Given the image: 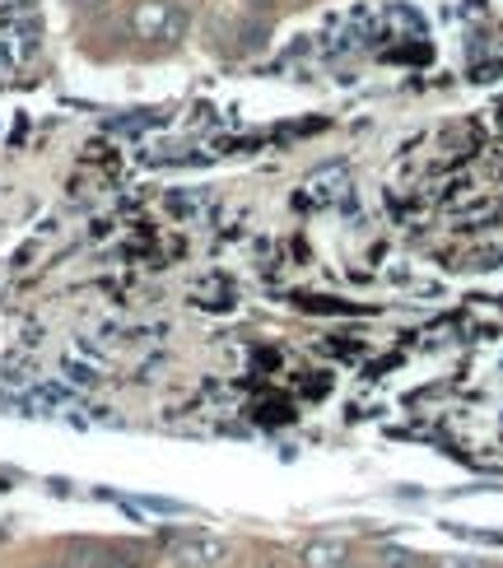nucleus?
Returning a JSON list of instances; mask_svg holds the SVG:
<instances>
[{
  "label": "nucleus",
  "mask_w": 503,
  "mask_h": 568,
  "mask_svg": "<svg viewBox=\"0 0 503 568\" xmlns=\"http://www.w3.org/2000/svg\"><path fill=\"white\" fill-rule=\"evenodd\" d=\"M168 545H173V555L191 568H205V564H219V559H224V541H215V536H196V531L168 536Z\"/></svg>",
  "instance_id": "1"
},
{
  "label": "nucleus",
  "mask_w": 503,
  "mask_h": 568,
  "mask_svg": "<svg viewBox=\"0 0 503 568\" xmlns=\"http://www.w3.org/2000/svg\"><path fill=\"white\" fill-rule=\"evenodd\" d=\"M350 564V545L345 541H313L303 550V568H340Z\"/></svg>",
  "instance_id": "2"
},
{
  "label": "nucleus",
  "mask_w": 503,
  "mask_h": 568,
  "mask_svg": "<svg viewBox=\"0 0 503 568\" xmlns=\"http://www.w3.org/2000/svg\"><path fill=\"white\" fill-rule=\"evenodd\" d=\"M136 24L145 28V33H150L154 24H164V0H150V5H145V10L136 14Z\"/></svg>",
  "instance_id": "3"
},
{
  "label": "nucleus",
  "mask_w": 503,
  "mask_h": 568,
  "mask_svg": "<svg viewBox=\"0 0 503 568\" xmlns=\"http://www.w3.org/2000/svg\"><path fill=\"white\" fill-rule=\"evenodd\" d=\"M387 568H434V564L420 555H387Z\"/></svg>",
  "instance_id": "4"
},
{
  "label": "nucleus",
  "mask_w": 503,
  "mask_h": 568,
  "mask_svg": "<svg viewBox=\"0 0 503 568\" xmlns=\"http://www.w3.org/2000/svg\"><path fill=\"white\" fill-rule=\"evenodd\" d=\"M98 568H140L136 555H108V559H98Z\"/></svg>",
  "instance_id": "5"
},
{
  "label": "nucleus",
  "mask_w": 503,
  "mask_h": 568,
  "mask_svg": "<svg viewBox=\"0 0 503 568\" xmlns=\"http://www.w3.org/2000/svg\"><path fill=\"white\" fill-rule=\"evenodd\" d=\"M84 10H98V5H108V0H80Z\"/></svg>",
  "instance_id": "6"
},
{
  "label": "nucleus",
  "mask_w": 503,
  "mask_h": 568,
  "mask_svg": "<svg viewBox=\"0 0 503 568\" xmlns=\"http://www.w3.org/2000/svg\"><path fill=\"white\" fill-rule=\"evenodd\" d=\"M452 568H499V564H452Z\"/></svg>",
  "instance_id": "7"
},
{
  "label": "nucleus",
  "mask_w": 503,
  "mask_h": 568,
  "mask_svg": "<svg viewBox=\"0 0 503 568\" xmlns=\"http://www.w3.org/2000/svg\"><path fill=\"white\" fill-rule=\"evenodd\" d=\"M340 568H350V564H340Z\"/></svg>",
  "instance_id": "8"
}]
</instances>
